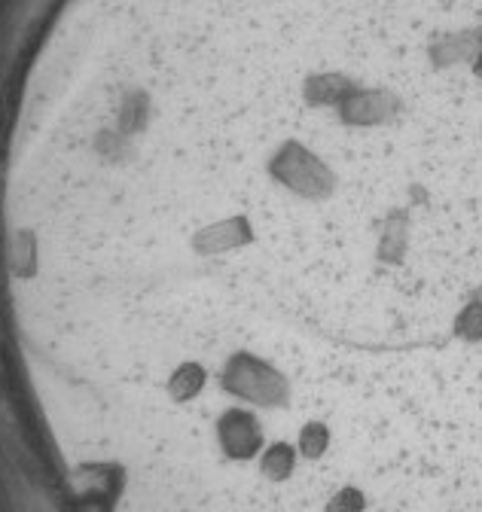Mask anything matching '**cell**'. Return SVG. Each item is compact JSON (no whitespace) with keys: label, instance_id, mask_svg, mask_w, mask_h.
Wrapping results in <instances>:
<instances>
[{"label":"cell","instance_id":"cell-1","mask_svg":"<svg viewBox=\"0 0 482 512\" xmlns=\"http://www.w3.org/2000/svg\"><path fill=\"white\" fill-rule=\"evenodd\" d=\"M223 391L238 403L266 406V409L290 403V381L275 366H269L266 360L248 351H238L229 357L223 369Z\"/></svg>","mask_w":482,"mask_h":512},{"label":"cell","instance_id":"cell-2","mask_svg":"<svg viewBox=\"0 0 482 512\" xmlns=\"http://www.w3.org/2000/svg\"><path fill=\"white\" fill-rule=\"evenodd\" d=\"M272 174L293 192H299V196L306 199H321L327 196V192L333 189V174L330 168L312 153L306 150L303 144L296 141H287L275 159H272Z\"/></svg>","mask_w":482,"mask_h":512},{"label":"cell","instance_id":"cell-3","mask_svg":"<svg viewBox=\"0 0 482 512\" xmlns=\"http://www.w3.org/2000/svg\"><path fill=\"white\" fill-rule=\"evenodd\" d=\"M251 238H254V232L245 217H226V220H214V223L202 226L199 232H193L190 244L199 256H220V253L245 247Z\"/></svg>","mask_w":482,"mask_h":512},{"label":"cell","instance_id":"cell-4","mask_svg":"<svg viewBox=\"0 0 482 512\" xmlns=\"http://www.w3.org/2000/svg\"><path fill=\"white\" fill-rule=\"evenodd\" d=\"M257 458H260V476H266L269 482H284L296 470V445H290L287 439H278L260 448Z\"/></svg>","mask_w":482,"mask_h":512}]
</instances>
